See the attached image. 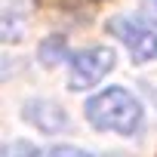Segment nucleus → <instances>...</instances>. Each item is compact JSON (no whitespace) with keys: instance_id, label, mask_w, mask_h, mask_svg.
I'll return each mask as SVG.
<instances>
[{"instance_id":"8","label":"nucleus","mask_w":157,"mask_h":157,"mask_svg":"<svg viewBox=\"0 0 157 157\" xmlns=\"http://www.w3.org/2000/svg\"><path fill=\"white\" fill-rule=\"evenodd\" d=\"M142 6H145V16L157 25V0H142Z\"/></svg>"},{"instance_id":"2","label":"nucleus","mask_w":157,"mask_h":157,"mask_svg":"<svg viewBox=\"0 0 157 157\" xmlns=\"http://www.w3.org/2000/svg\"><path fill=\"white\" fill-rule=\"evenodd\" d=\"M108 31L117 40L126 43L132 62H151V59H157V31L148 28V25H142L139 19H132V16H114L108 22Z\"/></svg>"},{"instance_id":"4","label":"nucleus","mask_w":157,"mask_h":157,"mask_svg":"<svg viewBox=\"0 0 157 157\" xmlns=\"http://www.w3.org/2000/svg\"><path fill=\"white\" fill-rule=\"evenodd\" d=\"M25 117L28 123H34L40 132H65L68 129V114L56 105V102H46V99H34L25 105Z\"/></svg>"},{"instance_id":"3","label":"nucleus","mask_w":157,"mask_h":157,"mask_svg":"<svg viewBox=\"0 0 157 157\" xmlns=\"http://www.w3.org/2000/svg\"><path fill=\"white\" fill-rule=\"evenodd\" d=\"M114 68V52L108 46H90L71 56V90H90Z\"/></svg>"},{"instance_id":"1","label":"nucleus","mask_w":157,"mask_h":157,"mask_svg":"<svg viewBox=\"0 0 157 157\" xmlns=\"http://www.w3.org/2000/svg\"><path fill=\"white\" fill-rule=\"evenodd\" d=\"M86 120L96 129L132 136L142 126V105H139V99L129 90L108 86V90H102L99 96H93L86 102Z\"/></svg>"},{"instance_id":"5","label":"nucleus","mask_w":157,"mask_h":157,"mask_svg":"<svg viewBox=\"0 0 157 157\" xmlns=\"http://www.w3.org/2000/svg\"><path fill=\"white\" fill-rule=\"evenodd\" d=\"M62 59H71V56H68V46H65V37H49V40H43V46H40V62H43V65H59Z\"/></svg>"},{"instance_id":"6","label":"nucleus","mask_w":157,"mask_h":157,"mask_svg":"<svg viewBox=\"0 0 157 157\" xmlns=\"http://www.w3.org/2000/svg\"><path fill=\"white\" fill-rule=\"evenodd\" d=\"M37 157H93V154L83 151V148H74V145H56V148L40 151Z\"/></svg>"},{"instance_id":"7","label":"nucleus","mask_w":157,"mask_h":157,"mask_svg":"<svg viewBox=\"0 0 157 157\" xmlns=\"http://www.w3.org/2000/svg\"><path fill=\"white\" fill-rule=\"evenodd\" d=\"M3 157H37V151H34L31 142L19 139V142H10V145L3 148Z\"/></svg>"}]
</instances>
